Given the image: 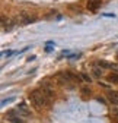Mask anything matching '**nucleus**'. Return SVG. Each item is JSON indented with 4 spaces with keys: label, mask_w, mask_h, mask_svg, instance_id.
Masks as SVG:
<instances>
[{
    "label": "nucleus",
    "mask_w": 118,
    "mask_h": 123,
    "mask_svg": "<svg viewBox=\"0 0 118 123\" xmlns=\"http://www.w3.org/2000/svg\"><path fill=\"white\" fill-rule=\"evenodd\" d=\"M29 101H31V104L35 107L37 110H41L42 107L45 105L47 98H45V95L42 94L41 89H35V91H32L31 94H29Z\"/></svg>",
    "instance_id": "1"
},
{
    "label": "nucleus",
    "mask_w": 118,
    "mask_h": 123,
    "mask_svg": "<svg viewBox=\"0 0 118 123\" xmlns=\"http://www.w3.org/2000/svg\"><path fill=\"white\" fill-rule=\"evenodd\" d=\"M41 91H42V94L45 95L47 100H53V98H54V89H53V86H51L48 82L44 81V82L41 84Z\"/></svg>",
    "instance_id": "2"
},
{
    "label": "nucleus",
    "mask_w": 118,
    "mask_h": 123,
    "mask_svg": "<svg viewBox=\"0 0 118 123\" xmlns=\"http://www.w3.org/2000/svg\"><path fill=\"white\" fill-rule=\"evenodd\" d=\"M35 21H37V18L32 16V15H28L26 12H23V13L19 15V22H21V25H29V24H34Z\"/></svg>",
    "instance_id": "3"
},
{
    "label": "nucleus",
    "mask_w": 118,
    "mask_h": 123,
    "mask_svg": "<svg viewBox=\"0 0 118 123\" xmlns=\"http://www.w3.org/2000/svg\"><path fill=\"white\" fill-rule=\"evenodd\" d=\"M101 5H102V0H89L87 5H86V7H87L89 12H96L101 7Z\"/></svg>",
    "instance_id": "4"
},
{
    "label": "nucleus",
    "mask_w": 118,
    "mask_h": 123,
    "mask_svg": "<svg viewBox=\"0 0 118 123\" xmlns=\"http://www.w3.org/2000/svg\"><path fill=\"white\" fill-rule=\"evenodd\" d=\"M16 109H18V111H19L22 116H26V117H28V116H31V113H32L31 109H29V107H28L25 103H19Z\"/></svg>",
    "instance_id": "5"
},
{
    "label": "nucleus",
    "mask_w": 118,
    "mask_h": 123,
    "mask_svg": "<svg viewBox=\"0 0 118 123\" xmlns=\"http://www.w3.org/2000/svg\"><path fill=\"white\" fill-rule=\"evenodd\" d=\"M13 26H15V21H13V19H7V21H6L5 18L2 19V28L6 31V32L12 31V29H13Z\"/></svg>",
    "instance_id": "6"
},
{
    "label": "nucleus",
    "mask_w": 118,
    "mask_h": 123,
    "mask_svg": "<svg viewBox=\"0 0 118 123\" xmlns=\"http://www.w3.org/2000/svg\"><path fill=\"white\" fill-rule=\"evenodd\" d=\"M107 95H108V100L111 101V104H114V105H118V92L109 91Z\"/></svg>",
    "instance_id": "7"
},
{
    "label": "nucleus",
    "mask_w": 118,
    "mask_h": 123,
    "mask_svg": "<svg viewBox=\"0 0 118 123\" xmlns=\"http://www.w3.org/2000/svg\"><path fill=\"white\" fill-rule=\"evenodd\" d=\"M98 66L102 68V69H111V68H114V65L108 63V62H104V60H99L98 62Z\"/></svg>",
    "instance_id": "8"
},
{
    "label": "nucleus",
    "mask_w": 118,
    "mask_h": 123,
    "mask_svg": "<svg viewBox=\"0 0 118 123\" xmlns=\"http://www.w3.org/2000/svg\"><path fill=\"white\" fill-rule=\"evenodd\" d=\"M108 81L112 84H118V73H109L108 75Z\"/></svg>",
    "instance_id": "9"
},
{
    "label": "nucleus",
    "mask_w": 118,
    "mask_h": 123,
    "mask_svg": "<svg viewBox=\"0 0 118 123\" xmlns=\"http://www.w3.org/2000/svg\"><path fill=\"white\" fill-rule=\"evenodd\" d=\"M92 72H93V75L96 76V78H101L102 76V68H93Z\"/></svg>",
    "instance_id": "10"
},
{
    "label": "nucleus",
    "mask_w": 118,
    "mask_h": 123,
    "mask_svg": "<svg viewBox=\"0 0 118 123\" xmlns=\"http://www.w3.org/2000/svg\"><path fill=\"white\" fill-rule=\"evenodd\" d=\"M80 92H82V94H85V95L92 94V91H91V88H89V86H82V88H80Z\"/></svg>",
    "instance_id": "11"
},
{
    "label": "nucleus",
    "mask_w": 118,
    "mask_h": 123,
    "mask_svg": "<svg viewBox=\"0 0 118 123\" xmlns=\"http://www.w3.org/2000/svg\"><path fill=\"white\" fill-rule=\"evenodd\" d=\"M9 119H10L12 123H23V120L19 119V117H16V116H12V117H9Z\"/></svg>",
    "instance_id": "12"
},
{
    "label": "nucleus",
    "mask_w": 118,
    "mask_h": 123,
    "mask_svg": "<svg viewBox=\"0 0 118 123\" xmlns=\"http://www.w3.org/2000/svg\"><path fill=\"white\" fill-rule=\"evenodd\" d=\"M80 78H82L85 82H91V78H89L87 75H85V73H80Z\"/></svg>",
    "instance_id": "13"
},
{
    "label": "nucleus",
    "mask_w": 118,
    "mask_h": 123,
    "mask_svg": "<svg viewBox=\"0 0 118 123\" xmlns=\"http://www.w3.org/2000/svg\"><path fill=\"white\" fill-rule=\"evenodd\" d=\"M13 100H15V98H13V97H10V98H5V100H3V101H2V105H5V104H7V103H12V101H13Z\"/></svg>",
    "instance_id": "14"
},
{
    "label": "nucleus",
    "mask_w": 118,
    "mask_h": 123,
    "mask_svg": "<svg viewBox=\"0 0 118 123\" xmlns=\"http://www.w3.org/2000/svg\"><path fill=\"white\" fill-rule=\"evenodd\" d=\"M69 9L76 10V12H82V9H79V7H77V6H75V5H70V6H69Z\"/></svg>",
    "instance_id": "15"
},
{
    "label": "nucleus",
    "mask_w": 118,
    "mask_h": 123,
    "mask_svg": "<svg viewBox=\"0 0 118 123\" xmlns=\"http://www.w3.org/2000/svg\"><path fill=\"white\" fill-rule=\"evenodd\" d=\"M12 54H13L12 50H9V51H3V53H2V56H12Z\"/></svg>",
    "instance_id": "16"
},
{
    "label": "nucleus",
    "mask_w": 118,
    "mask_h": 123,
    "mask_svg": "<svg viewBox=\"0 0 118 123\" xmlns=\"http://www.w3.org/2000/svg\"><path fill=\"white\" fill-rule=\"evenodd\" d=\"M112 113H114L115 116H118V107H114V109H112Z\"/></svg>",
    "instance_id": "17"
},
{
    "label": "nucleus",
    "mask_w": 118,
    "mask_h": 123,
    "mask_svg": "<svg viewBox=\"0 0 118 123\" xmlns=\"http://www.w3.org/2000/svg\"><path fill=\"white\" fill-rule=\"evenodd\" d=\"M98 101H99V103H104V104H105V103H107V101H105V100H104V98H98Z\"/></svg>",
    "instance_id": "18"
}]
</instances>
